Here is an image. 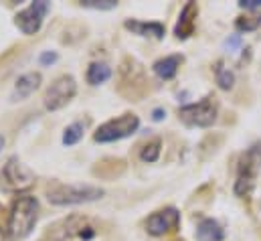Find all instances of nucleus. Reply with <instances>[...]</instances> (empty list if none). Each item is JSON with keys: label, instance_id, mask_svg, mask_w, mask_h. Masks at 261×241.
Here are the masks:
<instances>
[{"label": "nucleus", "instance_id": "f257e3e1", "mask_svg": "<svg viewBox=\"0 0 261 241\" xmlns=\"http://www.w3.org/2000/svg\"><path fill=\"white\" fill-rule=\"evenodd\" d=\"M39 219V201L31 195H22L12 203L8 217V235L12 241H20L31 235Z\"/></svg>", "mask_w": 261, "mask_h": 241}, {"label": "nucleus", "instance_id": "f03ea898", "mask_svg": "<svg viewBox=\"0 0 261 241\" xmlns=\"http://www.w3.org/2000/svg\"><path fill=\"white\" fill-rule=\"evenodd\" d=\"M118 91L130 102H140L150 93V81L146 77L144 67L132 57H126L120 65Z\"/></svg>", "mask_w": 261, "mask_h": 241}, {"label": "nucleus", "instance_id": "7ed1b4c3", "mask_svg": "<svg viewBox=\"0 0 261 241\" xmlns=\"http://www.w3.org/2000/svg\"><path fill=\"white\" fill-rule=\"evenodd\" d=\"M103 197V188L91 184H65L53 182L47 186V199L51 205L65 207V205H83Z\"/></svg>", "mask_w": 261, "mask_h": 241}, {"label": "nucleus", "instance_id": "20e7f679", "mask_svg": "<svg viewBox=\"0 0 261 241\" xmlns=\"http://www.w3.org/2000/svg\"><path fill=\"white\" fill-rule=\"evenodd\" d=\"M97 235V227L81 215H71L67 219L57 221L55 225H51L41 241H91Z\"/></svg>", "mask_w": 261, "mask_h": 241}, {"label": "nucleus", "instance_id": "39448f33", "mask_svg": "<svg viewBox=\"0 0 261 241\" xmlns=\"http://www.w3.org/2000/svg\"><path fill=\"white\" fill-rule=\"evenodd\" d=\"M259 173H261V142H255L251 148H247L239 156L235 195L237 197H251Z\"/></svg>", "mask_w": 261, "mask_h": 241}, {"label": "nucleus", "instance_id": "423d86ee", "mask_svg": "<svg viewBox=\"0 0 261 241\" xmlns=\"http://www.w3.org/2000/svg\"><path fill=\"white\" fill-rule=\"evenodd\" d=\"M140 128V118L132 112L122 114L120 118H114V120L101 124L95 134H93V140L99 142V144H106V142H118V140H124L132 136L136 130Z\"/></svg>", "mask_w": 261, "mask_h": 241}, {"label": "nucleus", "instance_id": "0eeeda50", "mask_svg": "<svg viewBox=\"0 0 261 241\" xmlns=\"http://www.w3.org/2000/svg\"><path fill=\"white\" fill-rule=\"evenodd\" d=\"M217 112H219L217 98L215 95H206L198 104L182 106L178 110V118L187 126H193V128H208L217 120Z\"/></svg>", "mask_w": 261, "mask_h": 241}, {"label": "nucleus", "instance_id": "6e6552de", "mask_svg": "<svg viewBox=\"0 0 261 241\" xmlns=\"http://www.w3.org/2000/svg\"><path fill=\"white\" fill-rule=\"evenodd\" d=\"M35 175L16 158L10 156L0 173V186H4L6 190H27L29 186H33Z\"/></svg>", "mask_w": 261, "mask_h": 241}, {"label": "nucleus", "instance_id": "1a4fd4ad", "mask_svg": "<svg viewBox=\"0 0 261 241\" xmlns=\"http://www.w3.org/2000/svg\"><path fill=\"white\" fill-rule=\"evenodd\" d=\"M51 10V4L47 0H37L31 2L27 8H22L20 12H16L14 16V25L20 29V33L24 35H37L43 27V20L47 16V12Z\"/></svg>", "mask_w": 261, "mask_h": 241}, {"label": "nucleus", "instance_id": "9d476101", "mask_svg": "<svg viewBox=\"0 0 261 241\" xmlns=\"http://www.w3.org/2000/svg\"><path fill=\"white\" fill-rule=\"evenodd\" d=\"M75 93H77L75 79L71 75H61L47 89V93H45V108L49 112H57V110L65 108L67 104L75 98Z\"/></svg>", "mask_w": 261, "mask_h": 241}, {"label": "nucleus", "instance_id": "9b49d317", "mask_svg": "<svg viewBox=\"0 0 261 241\" xmlns=\"http://www.w3.org/2000/svg\"><path fill=\"white\" fill-rule=\"evenodd\" d=\"M180 225V213L178 209L174 207H166V209H160L156 213H152L146 221V231L154 237H162L166 233H172L176 231Z\"/></svg>", "mask_w": 261, "mask_h": 241}, {"label": "nucleus", "instance_id": "f8f14e48", "mask_svg": "<svg viewBox=\"0 0 261 241\" xmlns=\"http://www.w3.org/2000/svg\"><path fill=\"white\" fill-rule=\"evenodd\" d=\"M196 16H198V4L196 2H187L185 8L180 10L176 27H174V35H176L178 41H187L195 33Z\"/></svg>", "mask_w": 261, "mask_h": 241}, {"label": "nucleus", "instance_id": "ddd939ff", "mask_svg": "<svg viewBox=\"0 0 261 241\" xmlns=\"http://www.w3.org/2000/svg\"><path fill=\"white\" fill-rule=\"evenodd\" d=\"M41 81H43V77H41V73H37V71H31V73L20 75V77L16 79V83H14V89H12V93H10V100H12V102H22V100L31 98V95L41 87Z\"/></svg>", "mask_w": 261, "mask_h": 241}, {"label": "nucleus", "instance_id": "4468645a", "mask_svg": "<svg viewBox=\"0 0 261 241\" xmlns=\"http://www.w3.org/2000/svg\"><path fill=\"white\" fill-rule=\"evenodd\" d=\"M124 173H126V160H122V158H103L93 166V175L103 181L118 179Z\"/></svg>", "mask_w": 261, "mask_h": 241}, {"label": "nucleus", "instance_id": "2eb2a0df", "mask_svg": "<svg viewBox=\"0 0 261 241\" xmlns=\"http://www.w3.org/2000/svg\"><path fill=\"white\" fill-rule=\"evenodd\" d=\"M124 27L132 31L138 37H154V39H162L166 29L162 22H144V20H126Z\"/></svg>", "mask_w": 261, "mask_h": 241}, {"label": "nucleus", "instance_id": "dca6fc26", "mask_svg": "<svg viewBox=\"0 0 261 241\" xmlns=\"http://www.w3.org/2000/svg\"><path fill=\"white\" fill-rule=\"evenodd\" d=\"M182 61H185L182 55H168V57H164V59L156 61V63L152 65V69H154V73H156L160 79L168 81V79H172V77L178 73V67L182 65Z\"/></svg>", "mask_w": 261, "mask_h": 241}, {"label": "nucleus", "instance_id": "f3484780", "mask_svg": "<svg viewBox=\"0 0 261 241\" xmlns=\"http://www.w3.org/2000/svg\"><path fill=\"white\" fill-rule=\"evenodd\" d=\"M225 231L215 219H200L196 225V241H223Z\"/></svg>", "mask_w": 261, "mask_h": 241}, {"label": "nucleus", "instance_id": "a211bd4d", "mask_svg": "<svg viewBox=\"0 0 261 241\" xmlns=\"http://www.w3.org/2000/svg\"><path fill=\"white\" fill-rule=\"evenodd\" d=\"M112 77V67L108 63H91L87 69V81L89 85H99L106 83Z\"/></svg>", "mask_w": 261, "mask_h": 241}, {"label": "nucleus", "instance_id": "6ab92c4d", "mask_svg": "<svg viewBox=\"0 0 261 241\" xmlns=\"http://www.w3.org/2000/svg\"><path fill=\"white\" fill-rule=\"evenodd\" d=\"M215 79H217V83H219V87L223 91H229L233 87V83H235V73L229 67H225L223 61H217V65H215Z\"/></svg>", "mask_w": 261, "mask_h": 241}, {"label": "nucleus", "instance_id": "aec40b11", "mask_svg": "<svg viewBox=\"0 0 261 241\" xmlns=\"http://www.w3.org/2000/svg\"><path fill=\"white\" fill-rule=\"evenodd\" d=\"M85 122H73L71 126H67L65 128V134H63V144L65 146H73V144H77L81 138H83V134H85Z\"/></svg>", "mask_w": 261, "mask_h": 241}, {"label": "nucleus", "instance_id": "412c9836", "mask_svg": "<svg viewBox=\"0 0 261 241\" xmlns=\"http://www.w3.org/2000/svg\"><path fill=\"white\" fill-rule=\"evenodd\" d=\"M160 150H162V140H160V138H154V140H150V142L142 148L140 158H142L144 162H156L158 156H160Z\"/></svg>", "mask_w": 261, "mask_h": 241}, {"label": "nucleus", "instance_id": "4be33fe9", "mask_svg": "<svg viewBox=\"0 0 261 241\" xmlns=\"http://www.w3.org/2000/svg\"><path fill=\"white\" fill-rule=\"evenodd\" d=\"M237 31L247 33V31H255L257 27H261V14H249V16H239L235 20Z\"/></svg>", "mask_w": 261, "mask_h": 241}, {"label": "nucleus", "instance_id": "5701e85b", "mask_svg": "<svg viewBox=\"0 0 261 241\" xmlns=\"http://www.w3.org/2000/svg\"><path fill=\"white\" fill-rule=\"evenodd\" d=\"M81 6L95 8V10H112V8L118 6V2H114V0H83Z\"/></svg>", "mask_w": 261, "mask_h": 241}, {"label": "nucleus", "instance_id": "b1692460", "mask_svg": "<svg viewBox=\"0 0 261 241\" xmlns=\"http://www.w3.org/2000/svg\"><path fill=\"white\" fill-rule=\"evenodd\" d=\"M57 59H59L57 53H53V51H45V53L39 57V63H41V65H51V63H55Z\"/></svg>", "mask_w": 261, "mask_h": 241}, {"label": "nucleus", "instance_id": "393cba45", "mask_svg": "<svg viewBox=\"0 0 261 241\" xmlns=\"http://www.w3.org/2000/svg\"><path fill=\"white\" fill-rule=\"evenodd\" d=\"M241 8H247V10H253V8H261V0H241L239 2Z\"/></svg>", "mask_w": 261, "mask_h": 241}, {"label": "nucleus", "instance_id": "a878e982", "mask_svg": "<svg viewBox=\"0 0 261 241\" xmlns=\"http://www.w3.org/2000/svg\"><path fill=\"white\" fill-rule=\"evenodd\" d=\"M164 116H166V112H164L162 108H156V110L152 112V120H154V122H160Z\"/></svg>", "mask_w": 261, "mask_h": 241}, {"label": "nucleus", "instance_id": "bb28decb", "mask_svg": "<svg viewBox=\"0 0 261 241\" xmlns=\"http://www.w3.org/2000/svg\"><path fill=\"white\" fill-rule=\"evenodd\" d=\"M239 45V37H233L231 41H227V47H237Z\"/></svg>", "mask_w": 261, "mask_h": 241}, {"label": "nucleus", "instance_id": "cd10ccee", "mask_svg": "<svg viewBox=\"0 0 261 241\" xmlns=\"http://www.w3.org/2000/svg\"><path fill=\"white\" fill-rule=\"evenodd\" d=\"M2 146H4V138L0 136V150H2Z\"/></svg>", "mask_w": 261, "mask_h": 241}, {"label": "nucleus", "instance_id": "c85d7f7f", "mask_svg": "<svg viewBox=\"0 0 261 241\" xmlns=\"http://www.w3.org/2000/svg\"><path fill=\"white\" fill-rule=\"evenodd\" d=\"M0 241H4V237H2V233H0Z\"/></svg>", "mask_w": 261, "mask_h": 241}]
</instances>
